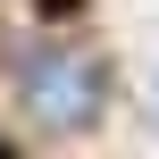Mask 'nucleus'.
I'll use <instances>...</instances> for the list:
<instances>
[{"label":"nucleus","instance_id":"obj_1","mask_svg":"<svg viewBox=\"0 0 159 159\" xmlns=\"http://www.w3.org/2000/svg\"><path fill=\"white\" fill-rule=\"evenodd\" d=\"M17 109L42 126V134H84L101 117V67L84 50H59V42H34L17 50Z\"/></svg>","mask_w":159,"mask_h":159}]
</instances>
